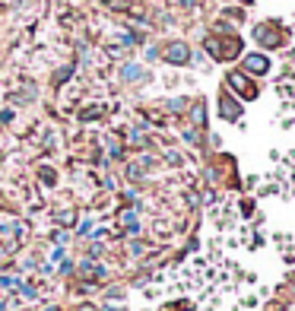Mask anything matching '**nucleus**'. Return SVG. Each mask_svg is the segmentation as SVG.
<instances>
[{
  "instance_id": "3",
  "label": "nucleus",
  "mask_w": 295,
  "mask_h": 311,
  "mask_svg": "<svg viewBox=\"0 0 295 311\" xmlns=\"http://www.w3.org/2000/svg\"><path fill=\"white\" fill-rule=\"evenodd\" d=\"M245 73H248V76H264V73H270V57H267V54H248V57H245Z\"/></svg>"
},
{
  "instance_id": "5",
  "label": "nucleus",
  "mask_w": 295,
  "mask_h": 311,
  "mask_svg": "<svg viewBox=\"0 0 295 311\" xmlns=\"http://www.w3.org/2000/svg\"><path fill=\"white\" fill-rule=\"evenodd\" d=\"M219 115H222L225 121H238V118H241V105L229 96V92H225V96L219 99Z\"/></svg>"
},
{
  "instance_id": "6",
  "label": "nucleus",
  "mask_w": 295,
  "mask_h": 311,
  "mask_svg": "<svg viewBox=\"0 0 295 311\" xmlns=\"http://www.w3.org/2000/svg\"><path fill=\"white\" fill-rule=\"evenodd\" d=\"M219 51H222V60H232L241 54V38L238 35H229L225 41H219Z\"/></svg>"
},
{
  "instance_id": "10",
  "label": "nucleus",
  "mask_w": 295,
  "mask_h": 311,
  "mask_svg": "<svg viewBox=\"0 0 295 311\" xmlns=\"http://www.w3.org/2000/svg\"><path fill=\"white\" fill-rule=\"evenodd\" d=\"M102 115V108H89V111H83V121H89V118H99Z\"/></svg>"
},
{
  "instance_id": "8",
  "label": "nucleus",
  "mask_w": 295,
  "mask_h": 311,
  "mask_svg": "<svg viewBox=\"0 0 295 311\" xmlns=\"http://www.w3.org/2000/svg\"><path fill=\"white\" fill-rule=\"evenodd\" d=\"M124 80H140V67L127 64V67H124Z\"/></svg>"
},
{
  "instance_id": "9",
  "label": "nucleus",
  "mask_w": 295,
  "mask_h": 311,
  "mask_svg": "<svg viewBox=\"0 0 295 311\" xmlns=\"http://www.w3.org/2000/svg\"><path fill=\"white\" fill-rule=\"evenodd\" d=\"M111 10H127V0H105Z\"/></svg>"
},
{
  "instance_id": "12",
  "label": "nucleus",
  "mask_w": 295,
  "mask_h": 311,
  "mask_svg": "<svg viewBox=\"0 0 295 311\" xmlns=\"http://www.w3.org/2000/svg\"><path fill=\"white\" fill-rule=\"evenodd\" d=\"M102 311H121V308H102Z\"/></svg>"
},
{
  "instance_id": "2",
  "label": "nucleus",
  "mask_w": 295,
  "mask_h": 311,
  "mask_svg": "<svg viewBox=\"0 0 295 311\" xmlns=\"http://www.w3.org/2000/svg\"><path fill=\"white\" fill-rule=\"evenodd\" d=\"M254 41H260L264 48H280L283 45V32L273 22H260L254 25Z\"/></svg>"
},
{
  "instance_id": "1",
  "label": "nucleus",
  "mask_w": 295,
  "mask_h": 311,
  "mask_svg": "<svg viewBox=\"0 0 295 311\" xmlns=\"http://www.w3.org/2000/svg\"><path fill=\"white\" fill-rule=\"evenodd\" d=\"M225 83H229V89L235 92V96L248 99V102H251V99H257V86H254V80H251V76H248L245 70H232Z\"/></svg>"
},
{
  "instance_id": "4",
  "label": "nucleus",
  "mask_w": 295,
  "mask_h": 311,
  "mask_svg": "<svg viewBox=\"0 0 295 311\" xmlns=\"http://www.w3.org/2000/svg\"><path fill=\"white\" fill-rule=\"evenodd\" d=\"M162 57H165L168 64H187L190 60V48L184 45V41H171V45L162 51Z\"/></svg>"
},
{
  "instance_id": "7",
  "label": "nucleus",
  "mask_w": 295,
  "mask_h": 311,
  "mask_svg": "<svg viewBox=\"0 0 295 311\" xmlns=\"http://www.w3.org/2000/svg\"><path fill=\"white\" fill-rule=\"evenodd\" d=\"M190 121H194V124H203V121H206V108L203 105H194V108H190Z\"/></svg>"
},
{
  "instance_id": "13",
  "label": "nucleus",
  "mask_w": 295,
  "mask_h": 311,
  "mask_svg": "<svg viewBox=\"0 0 295 311\" xmlns=\"http://www.w3.org/2000/svg\"><path fill=\"white\" fill-rule=\"evenodd\" d=\"M248 3H251V0H248Z\"/></svg>"
},
{
  "instance_id": "11",
  "label": "nucleus",
  "mask_w": 295,
  "mask_h": 311,
  "mask_svg": "<svg viewBox=\"0 0 295 311\" xmlns=\"http://www.w3.org/2000/svg\"><path fill=\"white\" fill-rule=\"evenodd\" d=\"M76 311H99V308H92V305H80Z\"/></svg>"
}]
</instances>
